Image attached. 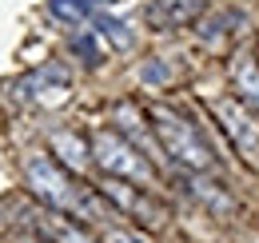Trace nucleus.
Wrapping results in <instances>:
<instances>
[{"label": "nucleus", "mask_w": 259, "mask_h": 243, "mask_svg": "<svg viewBox=\"0 0 259 243\" xmlns=\"http://www.w3.org/2000/svg\"><path fill=\"white\" fill-rule=\"evenodd\" d=\"M24 180L44 199V208H52V212H64L72 219H112L108 204L100 199L92 187L76 183L52 155H44V152L24 155Z\"/></svg>", "instance_id": "f257e3e1"}, {"label": "nucleus", "mask_w": 259, "mask_h": 243, "mask_svg": "<svg viewBox=\"0 0 259 243\" xmlns=\"http://www.w3.org/2000/svg\"><path fill=\"white\" fill-rule=\"evenodd\" d=\"M148 120H152V132H156V144L171 155L184 172H211L215 168V155L207 148L203 132L195 128L188 116H180L176 108H163V104H152L148 108Z\"/></svg>", "instance_id": "f03ea898"}, {"label": "nucleus", "mask_w": 259, "mask_h": 243, "mask_svg": "<svg viewBox=\"0 0 259 243\" xmlns=\"http://www.w3.org/2000/svg\"><path fill=\"white\" fill-rule=\"evenodd\" d=\"M92 155L96 164L112 176V180H136V183H152L156 180V168L148 164V155H140L136 144H128L120 132L112 128H100L92 136Z\"/></svg>", "instance_id": "7ed1b4c3"}, {"label": "nucleus", "mask_w": 259, "mask_h": 243, "mask_svg": "<svg viewBox=\"0 0 259 243\" xmlns=\"http://www.w3.org/2000/svg\"><path fill=\"white\" fill-rule=\"evenodd\" d=\"M211 112H215V120L224 124V132L231 136V144L239 148V152L247 155V159H259V116L243 104V100H215L211 104Z\"/></svg>", "instance_id": "20e7f679"}, {"label": "nucleus", "mask_w": 259, "mask_h": 243, "mask_svg": "<svg viewBox=\"0 0 259 243\" xmlns=\"http://www.w3.org/2000/svg\"><path fill=\"white\" fill-rule=\"evenodd\" d=\"M100 191H104V199H112L120 212H132V215H140V219H148V223H163L167 219V212H163V204H156L144 187H132L128 180H108L100 183Z\"/></svg>", "instance_id": "39448f33"}, {"label": "nucleus", "mask_w": 259, "mask_h": 243, "mask_svg": "<svg viewBox=\"0 0 259 243\" xmlns=\"http://www.w3.org/2000/svg\"><path fill=\"white\" fill-rule=\"evenodd\" d=\"M32 227L44 243H96L92 231H88L80 219H72V215H64V212H52V208L32 212Z\"/></svg>", "instance_id": "423d86ee"}, {"label": "nucleus", "mask_w": 259, "mask_h": 243, "mask_svg": "<svg viewBox=\"0 0 259 243\" xmlns=\"http://www.w3.org/2000/svg\"><path fill=\"white\" fill-rule=\"evenodd\" d=\"M112 120H116V132H120V136H132V140H136V148H144V152H152V155L160 152V144H156V140L148 136V128H144L148 116H140L136 104H116ZM132 140H128V144H132Z\"/></svg>", "instance_id": "0eeeda50"}, {"label": "nucleus", "mask_w": 259, "mask_h": 243, "mask_svg": "<svg viewBox=\"0 0 259 243\" xmlns=\"http://www.w3.org/2000/svg\"><path fill=\"white\" fill-rule=\"evenodd\" d=\"M199 12V0H152L148 4V24L152 28H176Z\"/></svg>", "instance_id": "6e6552de"}, {"label": "nucleus", "mask_w": 259, "mask_h": 243, "mask_svg": "<svg viewBox=\"0 0 259 243\" xmlns=\"http://www.w3.org/2000/svg\"><path fill=\"white\" fill-rule=\"evenodd\" d=\"M231 80H235L239 100L251 104V108H259V60H255V56L239 52V56L231 60Z\"/></svg>", "instance_id": "1a4fd4ad"}, {"label": "nucleus", "mask_w": 259, "mask_h": 243, "mask_svg": "<svg viewBox=\"0 0 259 243\" xmlns=\"http://www.w3.org/2000/svg\"><path fill=\"white\" fill-rule=\"evenodd\" d=\"M52 152L64 159V168H76V172H84V164L92 159V148L84 144V136H76V132H52Z\"/></svg>", "instance_id": "9d476101"}, {"label": "nucleus", "mask_w": 259, "mask_h": 243, "mask_svg": "<svg viewBox=\"0 0 259 243\" xmlns=\"http://www.w3.org/2000/svg\"><path fill=\"white\" fill-rule=\"evenodd\" d=\"M92 24H96V36H104L112 48H132V40H136L128 32V24L116 20V16H92Z\"/></svg>", "instance_id": "9b49d317"}, {"label": "nucleus", "mask_w": 259, "mask_h": 243, "mask_svg": "<svg viewBox=\"0 0 259 243\" xmlns=\"http://www.w3.org/2000/svg\"><path fill=\"white\" fill-rule=\"evenodd\" d=\"M48 12L64 24H80V20L92 16V4L88 0H48Z\"/></svg>", "instance_id": "f8f14e48"}, {"label": "nucleus", "mask_w": 259, "mask_h": 243, "mask_svg": "<svg viewBox=\"0 0 259 243\" xmlns=\"http://www.w3.org/2000/svg\"><path fill=\"white\" fill-rule=\"evenodd\" d=\"M72 52L84 56V64H100V44H96L92 32H76V36H72Z\"/></svg>", "instance_id": "ddd939ff"}, {"label": "nucleus", "mask_w": 259, "mask_h": 243, "mask_svg": "<svg viewBox=\"0 0 259 243\" xmlns=\"http://www.w3.org/2000/svg\"><path fill=\"white\" fill-rule=\"evenodd\" d=\"M140 80H144V84H163V80H171V68L160 64V60H148L140 68Z\"/></svg>", "instance_id": "4468645a"}, {"label": "nucleus", "mask_w": 259, "mask_h": 243, "mask_svg": "<svg viewBox=\"0 0 259 243\" xmlns=\"http://www.w3.org/2000/svg\"><path fill=\"white\" fill-rule=\"evenodd\" d=\"M104 243H152V239L140 235V231H132V227H108V231H104Z\"/></svg>", "instance_id": "2eb2a0df"}, {"label": "nucleus", "mask_w": 259, "mask_h": 243, "mask_svg": "<svg viewBox=\"0 0 259 243\" xmlns=\"http://www.w3.org/2000/svg\"><path fill=\"white\" fill-rule=\"evenodd\" d=\"M88 4H92V0H88Z\"/></svg>", "instance_id": "dca6fc26"}]
</instances>
